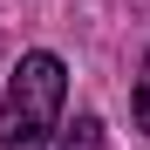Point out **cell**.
Returning <instances> with one entry per match:
<instances>
[{"instance_id":"cell-2","label":"cell","mask_w":150,"mask_h":150,"mask_svg":"<svg viewBox=\"0 0 150 150\" xmlns=\"http://www.w3.org/2000/svg\"><path fill=\"white\" fill-rule=\"evenodd\" d=\"M62 150H103V116H75L62 130Z\"/></svg>"},{"instance_id":"cell-1","label":"cell","mask_w":150,"mask_h":150,"mask_svg":"<svg viewBox=\"0 0 150 150\" xmlns=\"http://www.w3.org/2000/svg\"><path fill=\"white\" fill-rule=\"evenodd\" d=\"M62 96H68V68L62 55H21L14 75H7V96H0V150H48L62 123Z\"/></svg>"},{"instance_id":"cell-3","label":"cell","mask_w":150,"mask_h":150,"mask_svg":"<svg viewBox=\"0 0 150 150\" xmlns=\"http://www.w3.org/2000/svg\"><path fill=\"white\" fill-rule=\"evenodd\" d=\"M137 123L150 130V55H143V75H137Z\"/></svg>"}]
</instances>
